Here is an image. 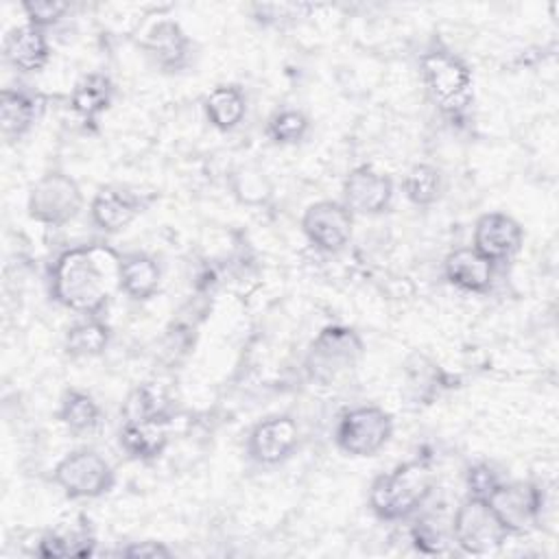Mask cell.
<instances>
[{
  "mask_svg": "<svg viewBox=\"0 0 559 559\" xmlns=\"http://www.w3.org/2000/svg\"><path fill=\"white\" fill-rule=\"evenodd\" d=\"M122 255L100 242L63 251L50 269V295L61 306L81 312H100L120 290Z\"/></svg>",
  "mask_w": 559,
  "mask_h": 559,
  "instance_id": "6da1fadb",
  "label": "cell"
},
{
  "mask_svg": "<svg viewBox=\"0 0 559 559\" xmlns=\"http://www.w3.org/2000/svg\"><path fill=\"white\" fill-rule=\"evenodd\" d=\"M432 487L435 474L428 463L413 459L380 474L371 483L369 507L380 520L397 522L413 515L428 500Z\"/></svg>",
  "mask_w": 559,
  "mask_h": 559,
  "instance_id": "7a4b0ae2",
  "label": "cell"
},
{
  "mask_svg": "<svg viewBox=\"0 0 559 559\" xmlns=\"http://www.w3.org/2000/svg\"><path fill=\"white\" fill-rule=\"evenodd\" d=\"M365 354L362 338L356 330L345 325L323 328L308 347L306 371L312 382L330 384L343 373L352 371Z\"/></svg>",
  "mask_w": 559,
  "mask_h": 559,
  "instance_id": "3957f363",
  "label": "cell"
},
{
  "mask_svg": "<svg viewBox=\"0 0 559 559\" xmlns=\"http://www.w3.org/2000/svg\"><path fill=\"white\" fill-rule=\"evenodd\" d=\"M452 539L467 555H489L498 550L509 533L485 498L467 496L454 511Z\"/></svg>",
  "mask_w": 559,
  "mask_h": 559,
  "instance_id": "277c9868",
  "label": "cell"
},
{
  "mask_svg": "<svg viewBox=\"0 0 559 559\" xmlns=\"http://www.w3.org/2000/svg\"><path fill=\"white\" fill-rule=\"evenodd\" d=\"M419 66L424 85L441 111L456 114L465 109L472 98V74L459 57L435 50L426 52Z\"/></svg>",
  "mask_w": 559,
  "mask_h": 559,
  "instance_id": "5b68a950",
  "label": "cell"
},
{
  "mask_svg": "<svg viewBox=\"0 0 559 559\" xmlns=\"http://www.w3.org/2000/svg\"><path fill=\"white\" fill-rule=\"evenodd\" d=\"M52 480L68 498H100L114 483V467L96 450L81 448L66 454L52 469Z\"/></svg>",
  "mask_w": 559,
  "mask_h": 559,
  "instance_id": "8992f818",
  "label": "cell"
},
{
  "mask_svg": "<svg viewBox=\"0 0 559 559\" xmlns=\"http://www.w3.org/2000/svg\"><path fill=\"white\" fill-rule=\"evenodd\" d=\"M28 216L44 225H66L83 207V192L79 183L59 170L41 175L28 192Z\"/></svg>",
  "mask_w": 559,
  "mask_h": 559,
  "instance_id": "52a82bcc",
  "label": "cell"
},
{
  "mask_svg": "<svg viewBox=\"0 0 559 559\" xmlns=\"http://www.w3.org/2000/svg\"><path fill=\"white\" fill-rule=\"evenodd\" d=\"M393 435V419L380 406H356L343 413L336 426V445L349 456L378 454Z\"/></svg>",
  "mask_w": 559,
  "mask_h": 559,
  "instance_id": "ba28073f",
  "label": "cell"
},
{
  "mask_svg": "<svg viewBox=\"0 0 559 559\" xmlns=\"http://www.w3.org/2000/svg\"><path fill=\"white\" fill-rule=\"evenodd\" d=\"M509 535L528 533L539 524L542 489L528 480H500L485 498Z\"/></svg>",
  "mask_w": 559,
  "mask_h": 559,
  "instance_id": "9c48e42d",
  "label": "cell"
},
{
  "mask_svg": "<svg viewBox=\"0 0 559 559\" xmlns=\"http://www.w3.org/2000/svg\"><path fill=\"white\" fill-rule=\"evenodd\" d=\"M301 229L310 245L319 251L336 253L345 249L354 231V214L345 203L338 201H314L301 216Z\"/></svg>",
  "mask_w": 559,
  "mask_h": 559,
  "instance_id": "30bf717a",
  "label": "cell"
},
{
  "mask_svg": "<svg viewBox=\"0 0 559 559\" xmlns=\"http://www.w3.org/2000/svg\"><path fill=\"white\" fill-rule=\"evenodd\" d=\"M393 199V181L389 175L371 168L356 166L343 181V203L354 214L376 216L382 214Z\"/></svg>",
  "mask_w": 559,
  "mask_h": 559,
  "instance_id": "8fae6325",
  "label": "cell"
},
{
  "mask_svg": "<svg viewBox=\"0 0 559 559\" xmlns=\"http://www.w3.org/2000/svg\"><path fill=\"white\" fill-rule=\"evenodd\" d=\"M299 441V428L288 415H273L258 421L249 435L247 452L260 465L286 461Z\"/></svg>",
  "mask_w": 559,
  "mask_h": 559,
  "instance_id": "7c38bea8",
  "label": "cell"
},
{
  "mask_svg": "<svg viewBox=\"0 0 559 559\" xmlns=\"http://www.w3.org/2000/svg\"><path fill=\"white\" fill-rule=\"evenodd\" d=\"M524 242L522 225L504 212H487L474 225V249L487 260L504 262L513 258Z\"/></svg>",
  "mask_w": 559,
  "mask_h": 559,
  "instance_id": "4fadbf2b",
  "label": "cell"
},
{
  "mask_svg": "<svg viewBox=\"0 0 559 559\" xmlns=\"http://www.w3.org/2000/svg\"><path fill=\"white\" fill-rule=\"evenodd\" d=\"M445 280L467 293H487L493 282V262L474 247H459L443 260Z\"/></svg>",
  "mask_w": 559,
  "mask_h": 559,
  "instance_id": "5bb4252c",
  "label": "cell"
},
{
  "mask_svg": "<svg viewBox=\"0 0 559 559\" xmlns=\"http://www.w3.org/2000/svg\"><path fill=\"white\" fill-rule=\"evenodd\" d=\"M50 57L44 28L33 24L17 26L4 37V59L20 72H37Z\"/></svg>",
  "mask_w": 559,
  "mask_h": 559,
  "instance_id": "9a60e30c",
  "label": "cell"
},
{
  "mask_svg": "<svg viewBox=\"0 0 559 559\" xmlns=\"http://www.w3.org/2000/svg\"><path fill=\"white\" fill-rule=\"evenodd\" d=\"M140 214V203L122 190L105 188L94 194L90 203L92 223L105 234H118L127 229Z\"/></svg>",
  "mask_w": 559,
  "mask_h": 559,
  "instance_id": "2e32d148",
  "label": "cell"
},
{
  "mask_svg": "<svg viewBox=\"0 0 559 559\" xmlns=\"http://www.w3.org/2000/svg\"><path fill=\"white\" fill-rule=\"evenodd\" d=\"M162 282V271L155 258L146 253H127L120 262V293L135 301L151 299Z\"/></svg>",
  "mask_w": 559,
  "mask_h": 559,
  "instance_id": "e0dca14e",
  "label": "cell"
},
{
  "mask_svg": "<svg viewBox=\"0 0 559 559\" xmlns=\"http://www.w3.org/2000/svg\"><path fill=\"white\" fill-rule=\"evenodd\" d=\"M164 424L166 419H127L120 430V445L133 459H157L168 443Z\"/></svg>",
  "mask_w": 559,
  "mask_h": 559,
  "instance_id": "ac0fdd59",
  "label": "cell"
},
{
  "mask_svg": "<svg viewBox=\"0 0 559 559\" xmlns=\"http://www.w3.org/2000/svg\"><path fill=\"white\" fill-rule=\"evenodd\" d=\"M144 48L157 61V66L175 70V68H179L186 61L188 37L179 28V24L164 20V22H157L151 28V33H148V37L144 41Z\"/></svg>",
  "mask_w": 559,
  "mask_h": 559,
  "instance_id": "d6986e66",
  "label": "cell"
},
{
  "mask_svg": "<svg viewBox=\"0 0 559 559\" xmlns=\"http://www.w3.org/2000/svg\"><path fill=\"white\" fill-rule=\"evenodd\" d=\"M205 114L218 131H231L247 114V98L236 85H216L205 96Z\"/></svg>",
  "mask_w": 559,
  "mask_h": 559,
  "instance_id": "ffe728a7",
  "label": "cell"
},
{
  "mask_svg": "<svg viewBox=\"0 0 559 559\" xmlns=\"http://www.w3.org/2000/svg\"><path fill=\"white\" fill-rule=\"evenodd\" d=\"M109 336H111L109 328L100 319L90 317L68 328L63 347H66V354L74 358H94L107 349Z\"/></svg>",
  "mask_w": 559,
  "mask_h": 559,
  "instance_id": "44dd1931",
  "label": "cell"
},
{
  "mask_svg": "<svg viewBox=\"0 0 559 559\" xmlns=\"http://www.w3.org/2000/svg\"><path fill=\"white\" fill-rule=\"evenodd\" d=\"M111 103V83L103 74H87L83 76L70 96V105L76 116L92 122L100 116Z\"/></svg>",
  "mask_w": 559,
  "mask_h": 559,
  "instance_id": "7402d4cb",
  "label": "cell"
},
{
  "mask_svg": "<svg viewBox=\"0 0 559 559\" xmlns=\"http://www.w3.org/2000/svg\"><path fill=\"white\" fill-rule=\"evenodd\" d=\"M35 122V100L20 90H2L0 94V127L4 138H22Z\"/></svg>",
  "mask_w": 559,
  "mask_h": 559,
  "instance_id": "603a6c76",
  "label": "cell"
},
{
  "mask_svg": "<svg viewBox=\"0 0 559 559\" xmlns=\"http://www.w3.org/2000/svg\"><path fill=\"white\" fill-rule=\"evenodd\" d=\"M59 419L61 424L72 430V432H90L92 428L98 426L100 419V408L94 402L92 395L79 389H68L61 397L59 406Z\"/></svg>",
  "mask_w": 559,
  "mask_h": 559,
  "instance_id": "cb8c5ba5",
  "label": "cell"
},
{
  "mask_svg": "<svg viewBox=\"0 0 559 559\" xmlns=\"http://www.w3.org/2000/svg\"><path fill=\"white\" fill-rule=\"evenodd\" d=\"M404 194L413 205L426 207L439 199L441 192V175L430 164H413L402 181Z\"/></svg>",
  "mask_w": 559,
  "mask_h": 559,
  "instance_id": "d4e9b609",
  "label": "cell"
},
{
  "mask_svg": "<svg viewBox=\"0 0 559 559\" xmlns=\"http://www.w3.org/2000/svg\"><path fill=\"white\" fill-rule=\"evenodd\" d=\"M308 118L299 109H282L271 116L266 124V135L275 144H295L308 133Z\"/></svg>",
  "mask_w": 559,
  "mask_h": 559,
  "instance_id": "484cf974",
  "label": "cell"
},
{
  "mask_svg": "<svg viewBox=\"0 0 559 559\" xmlns=\"http://www.w3.org/2000/svg\"><path fill=\"white\" fill-rule=\"evenodd\" d=\"M234 192L242 203H262L271 194V186H269L262 170L240 168L236 173Z\"/></svg>",
  "mask_w": 559,
  "mask_h": 559,
  "instance_id": "4316f807",
  "label": "cell"
},
{
  "mask_svg": "<svg viewBox=\"0 0 559 559\" xmlns=\"http://www.w3.org/2000/svg\"><path fill=\"white\" fill-rule=\"evenodd\" d=\"M70 7L66 2H57V0H26L22 2V11L28 20V24L37 26V28H44V26H50L55 22H59L66 11Z\"/></svg>",
  "mask_w": 559,
  "mask_h": 559,
  "instance_id": "83f0119b",
  "label": "cell"
},
{
  "mask_svg": "<svg viewBox=\"0 0 559 559\" xmlns=\"http://www.w3.org/2000/svg\"><path fill=\"white\" fill-rule=\"evenodd\" d=\"M411 537H413V544L417 550L426 552V555H435V552H441L445 550V539L443 535L428 522H417L413 528H411Z\"/></svg>",
  "mask_w": 559,
  "mask_h": 559,
  "instance_id": "f1b7e54d",
  "label": "cell"
},
{
  "mask_svg": "<svg viewBox=\"0 0 559 559\" xmlns=\"http://www.w3.org/2000/svg\"><path fill=\"white\" fill-rule=\"evenodd\" d=\"M500 483L498 474L487 465V463H478L472 465L467 469V487H469V496H478V498H487V493Z\"/></svg>",
  "mask_w": 559,
  "mask_h": 559,
  "instance_id": "f546056e",
  "label": "cell"
},
{
  "mask_svg": "<svg viewBox=\"0 0 559 559\" xmlns=\"http://www.w3.org/2000/svg\"><path fill=\"white\" fill-rule=\"evenodd\" d=\"M120 555L129 559H157V557H170L173 550L162 542L144 539V542H131L120 550Z\"/></svg>",
  "mask_w": 559,
  "mask_h": 559,
  "instance_id": "4dcf8cb0",
  "label": "cell"
}]
</instances>
